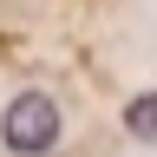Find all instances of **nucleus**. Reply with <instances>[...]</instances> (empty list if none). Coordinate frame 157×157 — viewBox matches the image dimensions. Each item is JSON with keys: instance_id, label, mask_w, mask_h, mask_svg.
Listing matches in <instances>:
<instances>
[{"instance_id": "f03ea898", "label": "nucleus", "mask_w": 157, "mask_h": 157, "mask_svg": "<svg viewBox=\"0 0 157 157\" xmlns=\"http://www.w3.org/2000/svg\"><path fill=\"white\" fill-rule=\"evenodd\" d=\"M124 131L144 137V144H157V92H137L131 105H124Z\"/></svg>"}, {"instance_id": "f257e3e1", "label": "nucleus", "mask_w": 157, "mask_h": 157, "mask_svg": "<svg viewBox=\"0 0 157 157\" xmlns=\"http://www.w3.org/2000/svg\"><path fill=\"white\" fill-rule=\"evenodd\" d=\"M59 124H66V118H59L52 92H39V85H26L0 111V137H7V151H20V157H46L59 144Z\"/></svg>"}]
</instances>
